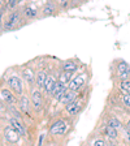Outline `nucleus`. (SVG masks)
<instances>
[{
	"mask_svg": "<svg viewBox=\"0 0 130 146\" xmlns=\"http://www.w3.org/2000/svg\"><path fill=\"white\" fill-rule=\"evenodd\" d=\"M69 129V123L65 119H57L52 121V124L49 125L48 129V134L51 137H56V136H64Z\"/></svg>",
	"mask_w": 130,
	"mask_h": 146,
	"instance_id": "1",
	"label": "nucleus"
},
{
	"mask_svg": "<svg viewBox=\"0 0 130 146\" xmlns=\"http://www.w3.org/2000/svg\"><path fill=\"white\" fill-rule=\"evenodd\" d=\"M30 99H31V104H33V110L35 112H40L43 108V104H44L42 89L38 88L36 85L31 86L30 88Z\"/></svg>",
	"mask_w": 130,
	"mask_h": 146,
	"instance_id": "2",
	"label": "nucleus"
},
{
	"mask_svg": "<svg viewBox=\"0 0 130 146\" xmlns=\"http://www.w3.org/2000/svg\"><path fill=\"white\" fill-rule=\"evenodd\" d=\"M5 84L16 95L20 97L24 94V78L20 77L18 74H11L9 77H7Z\"/></svg>",
	"mask_w": 130,
	"mask_h": 146,
	"instance_id": "3",
	"label": "nucleus"
},
{
	"mask_svg": "<svg viewBox=\"0 0 130 146\" xmlns=\"http://www.w3.org/2000/svg\"><path fill=\"white\" fill-rule=\"evenodd\" d=\"M100 134L106 137V140L108 143H118V138H120V131L116 128L111 127V125L106 124L100 129Z\"/></svg>",
	"mask_w": 130,
	"mask_h": 146,
	"instance_id": "4",
	"label": "nucleus"
},
{
	"mask_svg": "<svg viewBox=\"0 0 130 146\" xmlns=\"http://www.w3.org/2000/svg\"><path fill=\"white\" fill-rule=\"evenodd\" d=\"M21 20V13L18 11H12V12L8 15V17L4 20V24H3V29L5 31H9V30H13L16 26L18 25Z\"/></svg>",
	"mask_w": 130,
	"mask_h": 146,
	"instance_id": "5",
	"label": "nucleus"
},
{
	"mask_svg": "<svg viewBox=\"0 0 130 146\" xmlns=\"http://www.w3.org/2000/svg\"><path fill=\"white\" fill-rule=\"evenodd\" d=\"M82 102H83V97H77L76 99H73L72 102H69V103L65 104V111H67V113H69L70 116H76L78 115L79 112L82 111V108H83V104H82Z\"/></svg>",
	"mask_w": 130,
	"mask_h": 146,
	"instance_id": "6",
	"label": "nucleus"
},
{
	"mask_svg": "<svg viewBox=\"0 0 130 146\" xmlns=\"http://www.w3.org/2000/svg\"><path fill=\"white\" fill-rule=\"evenodd\" d=\"M116 74L121 80H129L130 78V65L124 60L116 61Z\"/></svg>",
	"mask_w": 130,
	"mask_h": 146,
	"instance_id": "7",
	"label": "nucleus"
},
{
	"mask_svg": "<svg viewBox=\"0 0 130 146\" xmlns=\"http://www.w3.org/2000/svg\"><path fill=\"white\" fill-rule=\"evenodd\" d=\"M87 81H88V74L87 73H79L78 76L73 77V78L70 80V82L68 84V88H69L70 90L78 91L81 88H83V85H85Z\"/></svg>",
	"mask_w": 130,
	"mask_h": 146,
	"instance_id": "8",
	"label": "nucleus"
},
{
	"mask_svg": "<svg viewBox=\"0 0 130 146\" xmlns=\"http://www.w3.org/2000/svg\"><path fill=\"white\" fill-rule=\"evenodd\" d=\"M0 100L4 102V104H17L18 98H17V95L7 86V88L0 89Z\"/></svg>",
	"mask_w": 130,
	"mask_h": 146,
	"instance_id": "9",
	"label": "nucleus"
},
{
	"mask_svg": "<svg viewBox=\"0 0 130 146\" xmlns=\"http://www.w3.org/2000/svg\"><path fill=\"white\" fill-rule=\"evenodd\" d=\"M17 106L22 113H26V115H29V116L31 115L33 104H31V99L27 97V95H25V94L20 95V98H18V100H17Z\"/></svg>",
	"mask_w": 130,
	"mask_h": 146,
	"instance_id": "10",
	"label": "nucleus"
},
{
	"mask_svg": "<svg viewBox=\"0 0 130 146\" xmlns=\"http://www.w3.org/2000/svg\"><path fill=\"white\" fill-rule=\"evenodd\" d=\"M4 138H5V141L8 143H17L20 141V138H21V134L9 124L8 127L4 128Z\"/></svg>",
	"mask_w": 130,
	"mask_h": 146,
	"instance_id": "11",
	"label": "nucleus"
},
{
	"mask_svg": "<svg viewBox=\"0 0 130 146\" xmlns=\"http://www.w3.org/2000/svg\"><path fill=\"white\" fill-rule=\"evenodd\" d=\"M59 9H60V8H59L57 3H56V0H48V1L43 5L42 15L44 16V17H52V16H55L56 13H57Z\"/></svg>",
	"mask_w": 130,
	"mask_h": 146,
	"instance_id": "12",
	"label": "nucleus"
},
{
	"mask_svg": "<svg viewBox=\"0 0 130 146\" xmlns=\"http://www.w3.org/2000/svg\"><path fill=\"white\" fill-rule=\"evenodd\" d=\"M21 76L24 78V81L26 82L27 85L34 86L35 85V73H34L33 68H29V67H24L21 69Z\"/></svg>",
	"mask_w": 130,
	"mask_h": 146,
	"instance_id": "13",
	"label": "nucleus"
},
{
	"mask_svg": "<svg viewBox=\"0 0 130 146\" xmlns=\"http://www.w3.org/2000/svg\"><path fill=\"white\" fill-rule=\"evenodd\" d=\"M56 85H57V78L55 76H52V74H48V77H47V80H46V82H44V85H43V90H44L46 94L51 97L55 88H56Z\"/></svg>",
	"mask_w": 130,
	"mask_h": 146,
	"instance_id": "14",
	"label": "nucleus"
},
{
	"mask_svg": "<svg viewBox=\"0 0 130 146\" xmlns=\"http://www.w3.org/2000/svg\"><path fill=\"white\" fill-rule=\"evenodd\" d=\"M8 123L12 125L13 128H15L18 133L21 134V137L22 136H26V127H25V124L21 121V119L15 117V116H13V117H9L8 119Z\"/></svg>",
	"mask_w": 130,
	"mask_h": 146,
	"instance_id": "15",
	"label": "nucleus"
},
{
	"mask_svg": "<svg viewBox=\"0 0 130 146\" xmlns=\"http://www.w3.org/2000/svg\"><path fill=\"white\" fill-rule=\"evenodd\" d=\"M77 93H78V91H76V90H70V89L68 88V90L65 91V94H64L63 97L60 98L59 103H60V104H64V106H65L67 103L72 102L73 99H76V98L78 97V95H77Z\"/></svg>",
	"mask_w": 130,
	"mask_h": 146,
	"instance_id": "16",
	"label": "nucleus"
},
{
	"mask_svg": "<svg viewBox=\"0 0 130 146\" xmlns=\"http://www.w3.org/2000/svg\"><path fill=\"white\" fill-rule=\"evenodd\" d=\"M47 77H48V72L46 69H39L35 73V85L38 86V88L43 89V85H44Z\"/></svg>",
	"mask_w": 130,
	"mask_h": 146,
	"instance_id": "17",
	"label": "nucleus"
},
{
	"mask_svg": "<svg viewBox=\"0 0 130 146\" xmlns=\"http://www.w3.org/2000/svg\"><path fill=\"white\" fill-rule=\"evenodd\" d=\"M78 69V63L77 60H73V59H69V60H65L63 64V70H67V72H76Z\"/></svg>",
	"mask_w": 130,
	"mask_h": 146,
	"instance_id": "18",
	"label": "nucleus"
},
{
	"mask_svg": "<svg viewBox=\"0 0 130 146\" xmlns=\"http://www.w3.org/2000/svg\"><path fill=\"white\" fill-rule=\"evenodd\" d=\"M106 124L111 125V127L116 128V129H118V131L121 132V129L124 128V124H122V121L120 120V119H117L116 116H109L108 119H107V123Z\"/></svg>",
	"mask_w": 130,
	"mask_h": 146,
	"instance_id": "19",
	"label": "nucleus"
},
{
	"mask_svg": "<svg viewBox=\"0 0 130 146\" xmlns=\"http://www.w3.org/2000/svg\"><path fill=\"white\" fill-rule=\"evenodd\" d=\"M73 78V72H67V70H64V72L60 73V76L57 78V82H60L61 85H67L70 82V80Z\"/></svg>",
	"mask_w": 130,
	"mask_h": 146,
	"instance_id": "20",
	"label": "nucleus"
},
{
	"mask_svg": "<svg viewBox=\"0 0 130 146\" xmlns=\"http://www.w3.org/2000/svg\"><path fill=\"white\" fill-rule=\"evenodd\" d=\"M120 99H121V103L125 108H129L130 110V94L126 93V91L121 90L120 89Z\"/></svg>",
	"mask_w": 130,
	"mask_h": 146,
	"instance_id": "21",
	"label": "nucleus"
},
{
	"mask_svg": "<svg viewBox=\"0 0 130 146\" xmlns=\"http://www.w3.org/2000/svg\"><path fill=\"white\" fill-rule=\"evenodd\" d=\"M24 16L29 20H33L38 16V11H36L34 7H25L24 8Z\"/></svg>",
	"mask_w": 130,
	"mask_h": 146,
	"instance_id": "22",
	"label": "nucleus"
},
{
	"mask_svg": "<svg viewBox=\"0 0 130 146\" xmlns=\"http://www.w3.org/2000/svg\"><path fill=\"white\" fill-rule=\"evenodd\" d=\"M120 137H121V140L124 141L125 143H130V129L126 127V125H124V128L121 129Z\"/></svg>",
	"mask_w": 130,
	"mask_h": 146,
	"instance_id": "23",
	"label": "nucleus"
},
{
	"mask_svg": "<svg viewBox=\"0 0 130 146\" xmlns=\"http://www.w3.org/2000/svg\"><path fill=\"white\" fill-rule=\"evenodd\" d=\"M118 88L130 94V78L129 80H121L120 84H118Z\"/></svg>",
	"mask_w": 130,
	"mask_h": 146,
	"instance_id": "24",
	"label": "nucleus"
},
{
	"mask_svg": "<svg viewBox=\"0 0 130 146\" xmlns=\"http://www.w3.org/2000/svg\"><path fill=\"white\" fill-rule=\"evenodd\" d=\"M92 145H95V146H104V145H108V141L106 140V137L100 134L99 138H95V140L92 141Z\"/></svg>",
	"mask_w": 130,
	"mask_h": 146,
	"instance_id": "25",
	"label": "nucleus"
},
{
	"mask_svg": "<svg viewBox=\"0 0 130 146\" xmlns=\"http://www.w3.org/2000/svg\"><path fill=\"white\" fill-rule=\"evenodd\" d=\"M56 3L60 9H67L70 4V0H56Z\"/></svg>",
	"mask_w": 130,
	"mask_h": 146,
	"instance_id": "26",
	"label": "nucleus"
},
{
	"mask_svg": "<svg viewBox=\"0 0 130 146\" xmlns=\"http://www.w3.org/2000/svg\"><path fill=\"white\" fill-rule=\"evenodd\" d=\"M20 0H7V7H9L11 9H15L18 5Z\"/></svg>",
	"mask_w": 130,
	"mask_h": 146,
	"instance_id": "27",
	"label": "nucleus"
},
{
	"mask_svg": "<svg viewBox=\"0 0 130 146\" xmlns=\"http://www.w3.org/2000/svg\"><path fill=\"white\" fill-rule=\"evenodd\" d=\"M43 140H44V134H42V136H40V138H39V145H42Z\"/></svg>",
	"mask_w": 130,
	"mask_h": 146,
	"instance_id": "28",
	"label": "nucleus"
},
{
	"mask_svg": "<svg viewBox=\"0 0 130 146\" xmlns=\"http://www.w3.org/2000/svg\"><path fill=\"white\" fill-rule=\"evenodd\" d=\"M3 24V11L0 12V25Z\"/></svg>",
	"mask_w": 130,
	"mask_h": 146,
	"instance_id": "29",
	"label": "nucleus"
},
{
	"mask_svg": "<svg viewBox=\"0 0 130 146\" xmlns=\"http://www.w3.org/2000/svg\"><path fill=\"white\" fill-rule=\"evenodd\" d=\"M126 127L130 129V119H129V120H127V121H126Z\"/></svg>",
	"mask_w": 130,
	"mask_h": 146,
	"instance_id": "30",
	"label": "nucleus"
},
{
	"mask_svg": "<svg viewBox=\"0 0 130 146\" xmlns=\"http://www.w3.org/2000/svg\"><path fill=\"white\" fill-rule=\"evenodd\" d=\"M1 9H3V1L0 0V12H1Z\"/></svg>",
	"mask_w": 130,
	"mask_h": 146,
	"instance_id": "31",
	"label": "nucleus"
}]
</instances>
